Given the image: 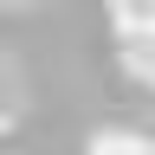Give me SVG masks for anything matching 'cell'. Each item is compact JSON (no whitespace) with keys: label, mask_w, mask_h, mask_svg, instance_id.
Returning <instances> with one entry per match:
<instances>
[{"label":"cell","mask_w":155,"mask_h":155,"mask_svg":"<svg viewBox=\"0 0 155 155\" xmlns=\"http://www.w3.org/2000/svg\"><path fill=\"white\" fill-rule=\"evenodd\" d=\"M84 155H155V136H142V129H97L84 142Z\"/></svg>","instance_id":"cell-1"}]
</instances>
